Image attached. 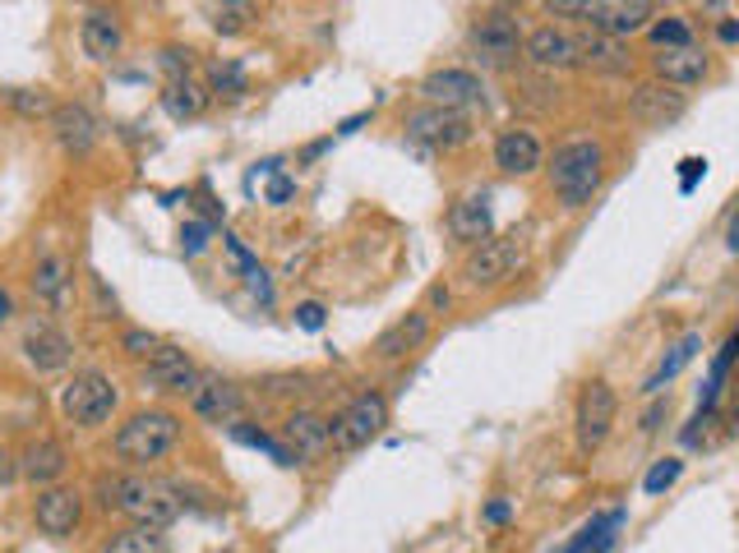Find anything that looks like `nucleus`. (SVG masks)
<instances>
[{"label": "nucleus", "instance_id": "f704fd0d", "mask_svg": "<svg viewBox=\"0 0 739 553\" xmlns=\"http://www.w3.org/2000/svg\"><path fill=\"white\" fill-rule=\"evenodd\" d=\"M679 470H685V462H675V457H666V462H656L652 470H647V480H643V489L647 493H666L675 480H679Z\"/></svg>", "mask_w": 739, "mask_h": 553}, {"label": "nucleus", "instance_id": "6ab92c4d", "mask_svg": "<svg viewBox=\"0 0 739 553\" xmlns=\"http://www.w3.org/2000/svg\"><path fill=\"white\" fill-rule=\"evenodd\" d=\"M495 167L504 175H532L541 167V138L532 130H504L495 138Z\"/></svg>", "mask_w": 739, "mask_h": 553}, {"label": "nucleus", "instance_id": "393cba45", "mask_svg": "<svg viewBox=\"0 0 739 553\" xmlns=\"http://www.w3.org/2000/svg\"><path fill=\"white\" fill-rule=\"evenodd\" d=\"M578 65H592L601 74H629V51L619 37L606 33H582L578 37Z\"/></svg>", "mask_w": 739, "mask_h": 553}, {"label": "nucleus", "instance_id": "f03ea898", "mask_svg": "<svg viewBox=\"0 0 739 553\" xmlns=\"http://www.w3.org/2000/svg\"><path fill=\"white\" fill-rule=\"evenodd\" d=\"M546 175H550V189L559 194L564 208L592 204V194L601 189V175H606V157H601V144H592V138H573V144L555 148Z\"/></svg>", "mask_w": 739, "mask_h": 553}, {"label": "nucleus", "instance_id": "473e14b6", "mask_svg": "<svg viewBox=\"0 0 739 553\" xmlns=\"http://www.w3.org/2000/svg\"><path fill=\"white\" fill-rule=\"evenodd\" d=\"M250 19H259V0H222V10H218V19H213V28L218 33H241Z\"/></svg>", "mask_w": 739, "mask_h": 553}, {"label": "nucleus", "instance_id": "58836bf2", "mask_svg": "<svg viewBox=\"0 0 739 553\" xmlns=\"http://www.w3.org/2000/svg\"><path fill=\"white\" fill-rule=\"evenodd\" d=\"M158 346H162V342L153 337V332H125V351H130V355H153Z\"/></svg>", "mask_w": 739, "mask_h": 553}, {"label": "nucleus", "instance_id": "c9c22d12", "mask_svg": "<svg viewBox=\"0 0 739 553\" xmlns=\"http://www.w3.org/2000/svg\"><path fill=\"white\" fill-rule=\"evenodd\" d=\"M213 88H218V97H241L245 93V74L241 65H213Z\"/></svg>", "mask_w": 739, "mask_h": 553}, {"label": "nucleus", "instance_id": "c756f323", "mask_svg": "<svg viewBox=\"0 0 739 553\" xmlns=\"http://www.w3.org/2000/svg\"><path fill=\"white\" fill-rule=\"evenodd\" d=\"M698 346H703V337H698V332H685V337H679V342L670 346V355H666V360L656 365V373H652V379L643 383V392H661V388H666V383L675 379V373L685 369V365L693 360V355H698Z\"/></svg>", "mask_w": 739, "mask_h": 553}, {"label": "nucleus", "instance_id": "09e8293b", "mask_svg": "<svg viewBox=\"0 0 739 553\" xmlns=\"http://www.w3.org/2000/svg\"><path fill=\"white\" fill-rule=\"evenodd\" d=\"M730 249H739V217L730 222Z\"/></svg>", "mask_w": 739, "mask_h": 553}, {"label": "nucleus", "instance_id": "4be33fe9", "mask_svg": "<svg viewBox=\"0 0 739 553\" xmlns=\"http://www.w3.org/2000/svg\"><path fill=\"white\" fill-rule=\"evenodd\" d=\"M425 337H431V314H425V309H412V314H402L398 323H388V328L379 332L375 351L384 355V360H398V355L416 351Z\"/></svg>", "mask_w": 739, "mask_h": 553}, {"label": "nucleus", "instance_id": "f3484780", "mask_svg": "<svg viewBox=\"0 0 739 553\" xmlns=\"http://www.w3.org/2000/svg\"><path fill=\"white\" fill-rule=\"evenodd\" d=\"M495 231V208H490V194H467L449 208V235L462 245H481L485 235Z\"/></svg>", "mask_w": 739, "mask_h": 553}, {"label": "nucleus", "instance_id": "20e7f679", "mask_svg": "<svg viewBox=\"0 0 739 553\" xmlns=\"http://www.w3.org/2000/svg\"><path fill=\"white\" fill-rule=\"evenodd\" d=\"M522 263H528V241H522L518 231L485 235L472 259L462 263V282L472 286V291H490V286L513 282V276L522 272Z\"/></svg>", "mask_w": 739, "mask_h": 553}, {"label": "nucleus", "instance_id": "de8ad7c7", "mask_svg": "<svg viewBox=\"0 0 739 553\" xmlns=\"http://www.w3.org/2000/svg\"><path fill=\"white\" fill-rule=\"evenodd\" d=\"M0 480H14V466H10L5 452H0Z\"/></svg>", "mask_w": 739, "mask_h": 553}, {"label": "nucleus", "instance_id": "3c124183", "mask_svg": "<svg viewBox=\"0 0 739 553\" xmlns=\"http://www.w3.org/2000/svg\"><path fill=\"white\" fill-rule=\"evenodd\" d=\"M499 5H522V0H499Z\"/></svg>", "mask_w": 739, "mask_h": 553}, {"label": "nucleus", "instance_id": "423d86ee", "mask_svg": "<svg viewBox=\"0 0 739 553\" xmlns=\"http://www.w3.org/2000/svg\"><path fill=\"white\" fill-rule=\"evenodd\" d=\"M388 425V402L379 392H361V397L347 402L334 420H328V433H334V447L342 452H361L365 443H375Z\"/></svg>", "mask_w": 739, "mask_h": 553}, {"label": "nucleus", "instance_id": "7c9ffc66", "mask_svg": "<svg viewBox=\"0 0 739 553\" xmlns=\"http://www.w3.org/2000/svg\"><path fill=\"white\" fill-rule=\"evenodd\" d=\"M107 553H167V544L153 526H134V530H121V536L107 544Z\"/></svg>", "mask_w": 739, "mask_h": 553}, {"label": "nucleus", "instance_id": "412c9836", "mask_svg": "<svg viewBox=\"0 0 739 553\" xmlns=\"http://www.w3.org/2000/svg\"><path fill=\"white\" fill-rule=\"evenodd\" d=\"M24 355H28V365H37L43 373H51V369H65V365H70L74 346H70L65 332H56L51 323H33V328L24 332Z\"/></svg>", "mask_w": 739, "mask_h": 553}, {"label": "nucleus", "instance_id": "a18cd8bd", "mask_svg": "<svg viewBox=\"0 0 739 553\" xmlns=\"http://www.w3.org/2000/svg\"><path fill=\"white\" fill-rule=\"evenodd\" d=\"M661 420H666V406H652V410L643 415V429H656Z\"/></svg>", "mask_w": 739, "mask_h": 553}, {"label": "nucleus", "instance_id": "2eb2a0df", "mask_svg": "<svg viewBox=\"0 0 739 553\" xmlns=\"http://www.w3.org/2000/svg\"><path fill=\"white\" fill-rule=\"evenodd\" d=\"M522 56L536 65V70H573L578 65V37H569L564 28L546 24V28H536L528 42H522Z\"/></svg>", "mask_w": 739, "mask_h": 553}, {"label": "nucleus", "instance_id": "bb28decb", "mask_svg": "<svg viewBox=\"0 0 739 553\" xmlns=\"http://www.w3.org/2000/svg\"><path fill=\"white\" fill-rule=\"evenodd\" d=\"M625 526V507H615V512H601V517H592L587 526L573 536V544L564 549V553H606L615 544V530Z\"/></svg>", "mask_w": 739, "mask_h": 553}, {"label": "nucleus", "instance_id": "dca6fc26", "mask_svg": "<svg viewBox=\"0 0 739 553\" xmlns=\"http://www.w3.org/2000/svg\"><path fill=\"white\" fill-rule=\"evenodd\" d=\"M190 406L208 425H237L241 420V392L227 379H199L190 392Z\"/></svg>", "mask_w": 739, "mask_h": 553}, {"label": "nucleus", "instance_id": "37998d69", "mask_svg": "<svg viewBox=\"0 0 739 553\" xmlns=\"http://www.w3.org/2000/svg\"><path fill=\"white\" fill-rule=\"evenodd\" d=\"M291 194H296V185H291V181H287V175H278V181H274V185H268V204H287V199H291Z\"/></svg>", "mask_w": 739, "mask_h": 553}, {"label": "nucleus", "instance_id": "79ce46f5", "mask_svg": "<svg viewBox=\"0 0 739 553\" xmlns=\"http://www.w3.org/2000/svg\"><path fill=\"white\" fill-rule=\"evenodd\" d=\"M296 323H301L305 332H319V328H324V309H319V305H301V309H296Z\"/></svg>", "mask_w": 739, "mask_h": 553}, {"label": "nucleus", "instance_id": "1a4fd4ad", "mask_svg": "<svg viewBox=\"0 0 739 553\" xmlns=\"http://www.w3.org/2000/svg\"><path fill=\"white\" fill-rule=\"evenodd\" d=\"M582 24L592 33H606V37H633V33H647L652 24V0H587L582 10Z\"/></svg>", "mask_w": 739, "mask_h": 553}, {"label": "nucleus", "instance_id": "7ed1b4c3", "mask_svg": "<svg viewBox=\"0 0 739 553\" xmlns=\"http://www.w3.org/2000/svg\"><path fill=\"white\" fill-rule=\"evenodd\" d=\"M177 443H181L177 415L171 410H140L121 425V433H116V457L130 462V466H153V462H162Z\"/></svg>", "mask_w": 739, "mask_h": 553}, {"label": "nucleus", "instance_id": "aec40b11", "mask_svg": "<svg viewBox=\"0 0 739 553\" xmlns=\"http://www.w3.org/2000/svg\"><path fill=\"white\" fill-rule=\"evenodd\" d=\"M652 70H656L661 84L689 88V84H698V78L707 74V56L698 51V47H661L652 56Z\"/></svg>", "mask_w": 739, "mask_h": 553}, {"label": "nucleus", "instance_id": "9d476101", "mask_svg": "<svg viewBox=\"0 0 739 553\" xmlns=\"http://www.w3.org/2000/svg\"><path fill=\"white\" fill-rule=\"evenodd\" d=\"M407 138H416L425 148H462L472 138V121L449 107H421L407 115Z\"/></svg>", "mask_w": 739, "mask_h": 553}, {"label": "nucleus", "instance_id": "39448f33", "mask_svg": "<svg viewBox=\"0 0 739 553\" xmlns=\"http://www.w3.org/2000/svg\"><path fill=\"white\" fill-rule=\"evenodd\" d=\"M116 410V383L107 379L102 369H84V373H74V379L61 388V415L70 425H102L107 415Z\"/></svg>", "mask_w": 739, "mask_h": 553}, {"label": "nucleus", "instance_id": "a211bd4d", "mask_svg": "<svg viewBox=\"0 0 739 553\" xmlns=\"http://www.w3.org/2000/svg\"><path fill=\"white\" fill-rule=\"evenodd\" d=\"M51 130H56V144H61L65 152L74 157H84L93 144H97V121H93V111L84 102H61L51 111Z\"/></svg>", "mask_w": 739, "mask_h": 553}, {"label": "nucleus", "instance_id": "8fccbe9b", "mask_svg": "<svg viewBox=\"0 0 739 553\" xmlns=\"http://www.w3.org/2000/svg\"><path fill=\"white\" fill-rule=\"evenodd\" d=\"M5 314H10V300H5V295H0V319H5Z\"/></svg>", "mask_w": 739, "mask_h": 553}, {"label": "nucleus", "instance_id": "4c0bfd02", "mask_svg": "<svg viewBox=\"0 0 739 553\" xmlns=\"http://www.w3.org/2000/svg\"><path fill=\"white\" fill-rule=\"evenodd\" d=\"M703 175H707V157H685V162H679V189L693 194V185L703 181Z\"/></svg>", "mask_w": 739, "mask_h": 553}, {"label": "nucleus", "instance_id": "49530a36", "mask_svg": "<svg viewBox=\"0 0 739 553\" xmlns=\"http://www.w3.org/2000/svg\"><path fill=\"white\" fill-rule=\"evenodd\" d=\"M716 33H722V42H739V24H735V19H726Z\"/></svg>", "mask_w": 739, "mask_h": 553}, {"label": "nucleus", "instance_id": "ddd939ff", "mask_svg": "<svg viewBox=\"0 0 739 553\" xmlns=\"http://www.w3.org/2000/svg\"><path fill=\"white\" fill-rule=\"evenodd\" d=\"M33 517H37V530H43V536L65 540V536H74V526H80V517H84V499L74 489L51 484V489L37 493Z\"/></svg>", "mask_w": 739, "mask_h": 553}, {"label": "nucleus", "instance_id": "b1692460", "mask_svg": "<svg viewBox=\"0 0 739 553\" xmlns=\"http://www.w3.org/2000/svg\"><path fill=\"white\" fill-rule=\"evenodd\" d=\"M282 439H287V447L305 462V457H319V452L334 443V433H328V420H324V415H315V410H296V415H291V420L282 425Z\"/></svg>", "mask_w": 739, "mask_h": 553}, {"label": "nucleus", "instance_id": "f8f14e48", "mask_svg": "<svg viewBox=\"0 0 739 553\" xmlns=\"http://www.w3.org/2000/svg\"><path fill=\"white\" fill-rule=\"evenodd\" d=\"M425 102L431 107H449V111H467V107H476L485 102V88H481V78L472 70H435V74H425Z\"/></svg>", "mask_w": 739, "mask_h": 553}, {"label": "nucleus", "instance_id": "4468645a", "mask_svg": "<svg viewBox=\"0 0 739 553\" xmlns=\"http://www.w3.org/2000/svg\"><path fill=\"white\" fill-rule=\"evenodd\" d=\"M144 383L158 388V392H194L199 369H194V360L181 346H158L148 355V365H144Z\"/></svg>", "mask_w": 739, "mask_h": 553}, {"label": "nucleus", "instance_id": "c03bdc74", "mask_svg": "<svg viewBox=\"0 0 739 553\" xmlns=\"http://www.w3.org/2000/svg\"><path fill=\"white\" fill-rule=\"evenodd\" d=\"M485 521H509V503H490L485 507Z\"/></svg>", "mask_w": 739, "mask_h": 553}, {"label": "nucleus", "instance_id": "c85d7f7f", "mask_svg": "<svg viewBox=\"0 0 739 553\" xmlns=\"http://www.w3.org/2000/svg\"><path fill=\"white\" fill-rule=\"evenodd\" d=\"M24 476H28L33 484H51V480H61V476H65V447H61V443H51V439L33 443V447L24 452Z\"/></svg>", "mask_w": 739, "mask_h": 553}, {"label": "nucleus", "instance_id": "a878e982", "mask_svg": "<svg viewBox=\"0 0 739 553\" xmlns=\"http://www.w3.org/2000/svg\"><path fill=\"white\" fill-rule=\"evenodd\" d=\"M162 107H167L171 121H194V115H204L208 93H204V84H194L190 74H177L162 93Z\"/></svg>", "mask_w": 739, "mask_h": 553}, {"label": "nucleus", "instance_id": "cd10ccee", "mask_svg": "<svg viewBox=\"0 0 739 553\" xmlns=\"http://www.w3.org/2000/svg\"><path fill=\"white\" fill-rule=\"evenodd\" d=\"M65 286H70V263L56 259V254H47V259L33 268V295H37L43 305L61 309V305H65Z\"/></svg>", "mask_w": 739, "mask_h": 553}, {"label": "nucleus", "instance_id": "72a5a7b5", "mask_svg": "<svg viewBox=\"0 0 739 553\" xmlns=\"http://www.w3.org/2000/svg\"><path fill=\"white\" fill-rule=\"evenodd\" d=\"M647 37L656 42V51L661 47H693V33L685 19H656V24H647Z\"/></svg>", "mask_w": 739, "mask_h": 553}, {"label": "nucleus", "instance_id": "2f4dec72", "mask_svg": "<svg viewBox=\"0 0 739 553\" xmlns=\"http://www.w3.org/2000/svg\"><path fill=\"white\" fill-rule=\"evenodd\" d=\"M231 433H237L241 443H250V447H259V452H268V457H274L278 466H301V457L296 452H291L287 443H278V439H268L264 429H250V425H231Z\"/></svg>", "mask_w": 739, "mask_h": 553}, {"label": "nucleus", "instance_id": "f257e3e1", "mask_svg": "<svg viewBox=\"0 0 739 553\" xmlns=\"http://www.w3.org/2000/svg\"><path fill=\"white\" fill-rule=\"evenodd\" d=\"M107 489V507L116 512H125V517L134 526H153V530H162L181 517V489L171 484V480H158V476H121V480H111L102 484Z\"/></svg>", "mask_w": 739, "mask_h": 553}, {"label": "nucleus", "instance_id": "e433bc0d", "mask_svg": "<svg viewBox=\"0 0 739 553\" xmlns=\"http://www.w3.org/2000/svg\"><path fill=\"white\" fill-rule=\"evenodd\" d=\"M14 107L24 111V115H51V111H56L51 97H47L43 88H37V93H33V88H19V93H14Z\"/></svg>", "mask_w": 739, "mask_h": 553}, {"label": "nucleus", "instance_id": "6e6552de", "mask_svg": "<svg viewBox=\"0 0 739 553\" xmlns=\"http://www.w3.org/2000/svg\"><path fill=\"white\" fill-rule=\"evenodd\" d=\"M615 415H619V397H615L610 383L592 379L587 388L578 392V415H573V425H578V443H582V452H592V447L606 443Z\"/></svg>", "mask_w": 739, "mask_h": 553}, {"label": "nucleus", "instance_id": "a19ab883", "mask_svg": "<svg viewBox=\"0 0 739 553\" xmlns=\"http://www.w3.org/2000/svg\"><path fill=\"white\" fill-rule=\"evenodd\" d=\"M546 10H550V19H582L587 0H546Z\"/></svg>", "mask_w": 739, "mask_h": 553}, {"label": "nucleus", "instance_id": "0eeeda50", "mask_svg": "<svg viewBox=\"0 0 739 553\" xmlns=\"http://www.w3.org/2000/svg\"><path fill=\"white\" fill-rule=\"evenodd\" d=\"M522 28H518V19L509 10H490V14H481L472 33H467V47L476 51V61L481 65H513L518 61V51H522Z\"/></svg>", "mask_w": 739, "mask_h": 553}, {"label": "nucleus", "instance_id": "ea45409f", "mask_svg": "<svg viewBox=\"0 0 739 553\" xmlns=\"http://www.w3.org/2000/svg\"><path fill=\"white\" fill-rule=\"evenodd\" d=\"M181 245H185V254H199V249L208 245V226H204V222H190V226L181 231Z\"/></svg>", "mask_w": 739, "mask_h": 553}, {"label": "nucleus", "instance_id": "5701e85b", "mask_svg": "<svg viewBox=\"0 0 739 553\" xmlns=\"http://www.w3.org/2000/svg\"><path fill=\"white\" fill-rule=\"evenodd\" d=\"M121 42H125L121 19L107 14V10H93L80 24V47H84L88 61H111V56L121 51Z\"/></svg>", "mask_w": 739, "mask_h": 553}, {"label": "nucleus", "instance_id": "9b49d317", "mask_svg": "<svg viewBox=\"0 0 739 553\" xmlns=\"http://www.w3.org/2000/svg\"><path fill=\"white\" fill-rule=\"evenodd\" d=\"M685 93H679L675 84H661V78H647V84H638L629 93V111H633V121L638 125H647V130H666L675 125L679 115H685Z\"/></svg>", "mask_w": 739, "mask_h": 553}]
</instances>
